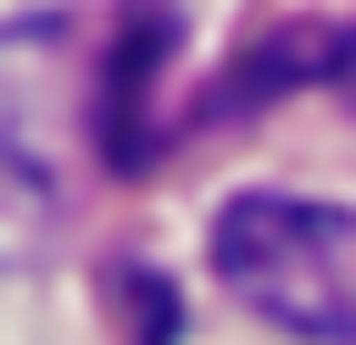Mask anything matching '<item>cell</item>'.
Here are the masks:
<instances>
[{"mask_svg": "<svg viewBox=\"0 0 356 345\" xmlns=\"http://www.w3.org/2000/svg\"><path fill=\"white\" fill-rule=\"evenodd\" d=\"M72 153H102V51L82 21H0V274H41L72 234Z\"/></svg>", "mask_w": 356, "mask_h": 345, "instance_id": "6da1fadb", "label": "cell"}, {"mask_svg": "<svg viewBox=\"0 0 356 345\" xmlns=\"http://www.w3.org/2000/svg\"><path fill=\"white\" fill-rule=\"evenodd\" d=\"M214 285L265 315L275 335L305 345H356V213L305 203V193H234L204 234Z\"/></svg>", "mask_w": 356, "mask_h": 345, "instance_id": "7a4b0ae2", "label": "cell"}, {"mask_svg": "<svg viewBox=\"0 0 356 345\" xmlns=\"http://www.w3.org/2000/svg\"><path fill=\"white\" fill-rule=\"evenodd\" d=\"M173 0H133L102 41V162L112 173H143L153 162V92H163V61H173Z\"/></svg>", "mask_w": 356, "mask_h": 345, "instance_id": "3957f363", "label": "cell"}, {"mask_svg": "<svg viewBox=\"0 0 356 345\" xmlns=\"http://www.w3.org/2000/svg\"><path fill=\"white\" fill-rule=\"evenodd\" d=\"M326 92L356 112V21H346V31H326Z\"/></svg>", "mask_w": 356, "mask_h": 345, "instance_id": "277c9868", "label": "cell"}]
</instances>
